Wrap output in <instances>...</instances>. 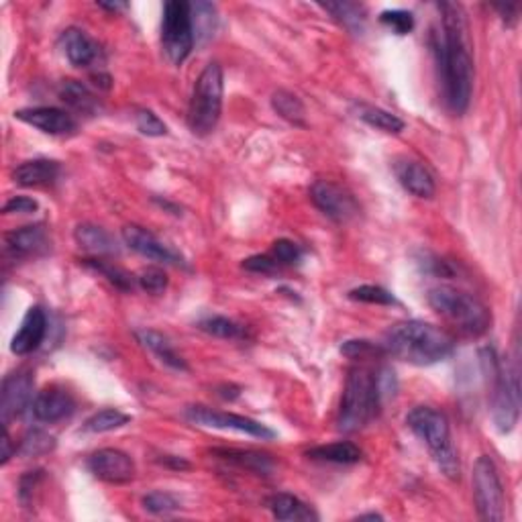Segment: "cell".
<instances>
[{
  "mask_svg": "<svg viewBox=\"0 0 522 522\" xmlns=\"http://www.w3.org/2000/svg\"><path fill=\"white\" fill-rule=\"evenodd\" d=\"M272 256L278 259V264L292 265V264H298V261L302 259V249L298 243L290 241V239H278V241L273 243Z\"/></svg>",
  "mask_w": 522,
  "mask_h": 522,
  "instance_id": "obj_41",
  "label": "cell"
},
{
  "mask_svg": "<svg viewBox=\"0 0 522 522\" xmlns=\"http://www.w3.org/2000/svg\"><path fill=\"white\" fill-rule=\"evenodd\" d=\"M427 300L432 311L467 336H482L492 325L487 306L470 292L457 290L453 286H437L429 290Z\"/></svg>",
  "mask_w": 522,
  "mask_h": 522,
  "instance_id": "obj_5",
  "label": "cell"
},
{
  "mask_svg": "<svg viewBox=\"0 0 522 522\" xmlns=\"http://www.w3.org/2000/svg\"><path fill=\"white\" fill-rule=\"evenodd\" d=\"M59 47L67 61L75 67H91L102 56L100 45L86 31L78 29V27H70V29L61 33Z\"/></svg>",
  "mask_w": 522,
  "mask_h": 522,
  "instance_id": "obj_18",
  "label": "cell"
},
{
  "mask_svg": "<svg viewBox=\"0 0 522 522\" xmlns=\"http://www.w3.org/2000/svg\"><path fill=\"white\" fill-rule=\"evenodd\" d=\"M50 249V237L41 225L20 226L6 235V251L15 259L37 257Z\"/></svg>",
  "mask_w": 522,
  "mask_h": 522,
  "instance_id": "obj_20",
  "label": "cell"
},
{
  "mask_svg": "<svg viewBox=\"0 0 522 522\" xmlns=\"http://www.w3.org/2000/svg\"><path fill=\"white\" fill-rule=\"evenodd\" d=\"M135 125L137 129H139L141 135H147V137L168 135L166 123H163L154 111H147V108H141V111L135 113Z\"/></svg>",
  "mask_w": 522,
  "mask_h": 522,
  "instance_id": "obj_39",
  "label": "cell"
},
{
  "mask_svg": "<svg viewBox=\"0 0 522 522\" xmlns=\"http://www.w3.org/2000/svg\"><path fill=\"white\" fill-rule=\"evenodd\" d=\"M19 121L27 123V125L44 130L47 135H67L75 130L78 123H75L70 113L61 111L56 107H36V108H20L15 113Z\"/></svg>",
  "mask_w": 522,
  "mask_h": 522,
  "instance_id": "obj_15",
  "label": "cell"
},
{
  "mask_svg": "<svg viewBox=\"0 0 522 522\" xmlns=\"http://www.w3.org/2000/svg\"><path fill=\"white\" fill-rule=\"evenodd\" d=\"M357 116H360L366 125L374 127L377 130H384V133L398 135L404 130V121L398 115L386 111V108L372 107V105H360L357 107Z\"/></svg>",
  "mask_w": 522,
  "mask_h": 522,
  "instance_id": "obj_28",
  "label": "cell"
},
{
  "mask_svg": "<svg viewBox=\"0 0 522 522\" xmlns=\"http://www.w3.org/2000/svg\"><path fill=\"white\" fill-rule=\"evenodd\" d=\"M215 455H218L225 462H231L239 467H245V470L256 471L259 476H267L273 470V462L270 455H264V453L257 451H241V449H215Z\"/></svg>",
  "mask_w": 522,
  "mask_h": 522,
  "instance_id": "obj_27",
  "label": "cell"
},
{
  "mask_svg": "<svg viewBox=\"0 0 522 522\" xmlns=\"http://www.w3.org/2000/svg\"><path fill=\"white\" fill-rule=\"evenodd\" d=\"M4 215H31L39 210V202L31 196H12L4 204Z\"/></svg>",
  "mask_w": 522,
  "mask_h": 522,
  "instance_id": "obj_44",
  "label": "cell"
},
{
  "mask_svg": "<svg viewBox=\"0 0 522 522\" xmlns=\"http://www.w3.org/2000/svg\"><path fill=\"white\" fill-rule=\"evenodd\" d=\"M56 449V437H51L50 432L45 431H29L23 437V441L19 445V453L23 457H39V455H47Z\"/></svg>",
  "mask_w": 522,
  "mask_h": 522,
  "instance_id": "obj_33",
  "label": "cell"
},
{
  "mask_svg": "<svg viewBox=\"0 0 522 522\" xmlns=\"http://www.w3.org/2000/svg\"><path fill=\"white\" fill-rule=\"evenodd\" d=\"M377 352H384V347H377L372 341H366V339H353L341 345V353L352 357V360H363V357L374 355Z\"/></svg>",
  "mask_w": 522,
  "mask_h": 522,
  "instance_id": "obj_42",
  "label": "cell"
},
{
  "mask_svg": "<svg viewBox=\"0 0 522 522\" xmlns=\"http://www.w3.org/2000/svg\"><path fill=\"white\" fill-rule=\"evenodd\" d=\"M349 298L355 300V302H363V304H377V306L396 304L394 294L388 292L386 288L372 286V284L353 288V290L349 292Z\"/></svg>",
  "mask_w": 522,
  "mask_h": 522,
  "instance_id": "obj_36",
  "label": "cell"
},
{
  "mask_svg": "<svg viewBox=\"0 0 522 522\" xmlns=\"http://www.w3.org/2000/svg\"><path fill=\"white\" fill-rule=\"evenodd\" d=\"M123 241L139 256L147 257L151 261H160V264L170 265H186V261L180 253L171 249L166 243H162L154 233L143 229L139 225H125L123 226Z\"/></svg>",
  "mask_w": 522,
  "mask_h": 522,
  "instance_id": "obj_14",
  "label": "cell"
},
{
  "mask_svg": "<svg viewBox=\"0 0 522 522\" xmlns=\"http://www.w3.org/2000/svg\"><path fill=\"white\" fill-rule=\"evenodd\" d=\"M394 176L400 182V186L410 192L416 198H432L437 192L435 178L431 171L423 166L421 162L408 160V157H400L394 162Z\"/></svg>",
  "mask_w": 522,
  "mask_h": 522,
  "instance_id": "obj_19",
  "label": "cell"
},
{
  "mask_svg": "<svg viewBox=\"0 0 522 522\" xmlns=\"http://www.w3.org/2000/svg\"><path fill=\"white\" fill-rule=\"evenodd\" d=\"M139 286L146 290L147 294H162L168 288V273L162 270V267H147L139 273Z\"/></svg>",
  "mask_w": 522,
  "mask_h": 522,
  "instance_id": "obj_40",
  "label": "cell"
},
{
  "mask_svg": "<svg viewBox=\"0 0 522 522\" xmlns=\"http://www.w3.org/2000/svg\"><path fill=\"white\" fill-rule=\"evenodd\" d=\"M441 25L435 33V53L441 70L445 100L453 113L463 115L473 92V56L470 27L462 4L441 3Z\"/></svg>",
  "mask_w": 522,
  "mask_h": 522,
  "instance_id": "obj_1",
  "label": "cell"
},
{
  "mask_svg": "<svg viewBox=\"0 0 522 522\" xmlns=\"http://www.w3.org/2000/svg\"><path fill=\"white\" fill-rule=\"evenodd\" d=\"M380 23L386 25L390 31L396 33V36H408V33L415 29V15L402 9L384 11L380 15Z\"/></svg>",
  "mask_w": 522,
  "mask_h": 522,
  "instance_id": "obj_38",
  "label": "cell"
},
{
  "mask_svg": "<svg viewBox=\"0 0 522 522\" xmlns=\"http://www.w3.org/2000/svg\"><path fill=\"white\" fill-rule=\"evenodd\" d=\"M47 335V314L41 306H31L25 312L19 331L11 341V352L15 355H29L39 349Z\"/></svg>",
  "mask_w": 522,
  "mask_h": 522,
  "instance_id": "obj_16",
  "label": "cell"
},
{
  "mask_svg": "<svg viewBox=\"0 0 522 522\" xmlns=\"http://www.w3.org/2000/svg\"><path fill=\"white\" fill-rule=\"evenodd\" d=\"M59 99L80 115L94 116L100 111V100L96 99L91 88L78 80H66L59 88Z\"/></svg>",
  "mask_w": 522,
  "mask_h": 522,
  "instance_id": "obj_25",
  "label": "cell"
},
{
  "mask_svg": "<svg viewBox=\"0 0 522 522\" xmlns=\"http://www.w3.org/2000/svg\"><path fill=\"white\" fill-rule=\"evenodd\" d=\"M33 386L36 382L29 372H15L4 377L3 392H0V416H3L4 427H9L12 418L23 415L36 400Z\"/></svg>",
  "mask_w": 522,
  "mask_h": 522,
  "instance_id": "obj_12",
  "label": "cell"
},
{
  "mask_svg": "<svg viewBox=\"0 0 522 522\" xmlns=\"http://www.w3.org/2000/svg\"><path fill=\"white\" fill-rule=\"evenodd\" d=\"M88 470L100 482L127 484L135 478V462L121 449H100L88 457Z\"/></svg>",
  "mask_w": 522,
  "mask_h": 522,
  "instance_id": "obj_13",
  "label": "cell"
},
{
  "mask_svg": "<svg viewBox=\"0 0 522 522\" xmlns=\"http://www.w3.org/2000/svg\"><path fill=\"white\" fill-rule=\"evenodd\" d=\"M482 369L492 396V418L500 432H510L520 415V368L518 353L506 361H500L492 347L479 352Z\"/></svg>",
  "mask_w": 522,
  "mask_h": 522,
  "instance_id": "obj_3",
  "label": "cell"
},
{
  "mask_svg": "<svg viewBox=\"0 0 522 522\" xmlns=\"http://www.w3.org/2000/svg\"><path fill=\"white\" fill-rule=\"evenodd\" d=\"M471 484L479 518L490 522L504 520V487L500 482L496 465L487 455L479 457L473 465Z\"/></svg>",
  "mask_w": 522,
  "mask_h": 522,
  "instance_id": "obj_9",
  "label": "cell"
},
{
  "mask_svg": "<svg viewBox=\"0 0 522 522\" xmlns=\"http://www.w3.org/2000/svg\"><path fill=\"white\" fill-rule=\"evenodd\" d=\"M184 416H186L192 424H198V427L237 431L241 432V435L261 439V441H272V439H276V432L267 429L265 424L241 415H233V412L212 410L209 407H188L186 412H184Z\"/></svg>",
  "mask_w": 522,
  "mask_h": 522,
  "instance_id": "obj_10",
  "label": "cell"
},
{
  "mask_svg": "<svg viewBox=\"0 0 522 522\" xmlns=\"http://www.w3.org/2000/svg\"><path fill=\"white\" fill-rule=\"evenodd\" d=\"M84 264L96 273H100L102 278H107L115 288H119V290L123 292L133 290V278H130L125 270H121V267L108 264V261L105 259H86Z\"/></svg>",
  "mask_w": 522,
  "mask_h": 522,
  "instance_id": "obj_35",
  "label": "cell"
},
{
  "mask_svg": "<svg viewBox=\"0 0 522 522\" xmlns=\"http://www.w3.org/2000/svg\"><path fill=\"white\" fill-rule=\"evenodd\" d=\"M44 478V471H27L23 478H20V486H19V498L23 506L31 504V496H33V487H37V482Z\"/></svg>",
  "mask_w": 522,
  "mask_h": 522,
  "instance_id": "obj_45",
  "label": "cell"
},
{
  "mask_svg": "<svg viewBox=\"0 0 522 522\" xmlns=\"http://www.w3.org/2000/svg\"><path fill=\"white\" fill-rule=\"evenodd\" d=\"M408 429L427 445L432 459L443 471L445 478L459 479L462 465H459L457 451L451 441V429L447 416L432 407H416L407 416Z\"/></svg>",
  "mask_w": 522,
  "mask_h": 522,
  "instance_id": "obj_6",
  "label": "cell"
},
{
  "mask_svg": "<svg viewBox=\"0 0 522 522\" xmlns=\"http://www.w3.org/2000/svg\"><path fill=\"white\" fill-rule=\"evenodd\" d=\"M0 463L6 465L9 463V459L12 457V443H11V437L9 432H6V427H4V437H3V453H0Z\"/></svg>",
  "mask_w": 522,
  "mask_h": 522,
  "instance_id": "obj_47",
  "label": "cell"
},
{
  "mask_svg": "<svg viewBox=\"0 0 522 522\" xmlns=\"http://www.w3.org/2000/svg\"><path fill=\"white\" fill-rule=\"evenodd\" d=\"M198 328L217 339H243L245 328L226 317H209L198 322Z\"/></svg>",
  "mask_w": 522,
  "mask_h": 522,
  "instance_id": "obj_34",
  "label": "cell"
},
{
  "mask_svg": "<svg viewBox=\"0 0 522 522\" xmlns=\"http://www.w3.org/2000/svg\"><path fill=\"white\" fill-rule=\"evenodd\" d=\"M59 163L53 160H31L23 162L20 166L12 171V180H15L19 186L25 188H37V186H47V184H53L59 176Z\"/></svg>",
  "mask_w": 522,
  "mask_h": 522,
  "instance_id": "obj_21",
  "label": "cell"
},
{
  "mask_svg": "<svg viewBox=\"0 0 522 522\" xmlns=\"http://www.w3.org/2000/svg\"><path fill=\"white\" fill-rule=\"evenodd\" d=\"M272 107L273 111H276L281 119H286L288 123H292V125H304V105H302V100L298 99L297 94L288 92V91H278L276 94L272 96Z\"/></svg>",
  "mask_w": 522,
  "mask_h": 522,
  "instance_id": "obj_30",
  "label": "cell"
},
{
  "mask_svg": "<svg viewBox=\"0 0 522 522\" xmlns=\"http://www.w3.org/2000/svg\"><path fill=\"white\" fill-rule=\"evenodd\" d=\"M223 67L217 61H210L198 75L194 91H192L188 107V127L192 133L206 137L217 129L223 113Z\"/></svg>",
  "mask_w": 522,
  "mask_h": 522,
  "instance_id": "obj_7",
  "label": "cell"
},
{
  "mask_svg": "<svg viewBox=\"0 0 522 522\" xmlns=\"http://www.w3.org/2000/svg\"><path fill=\"white\" fill-rule=\"evenodd\" d=\"M157 462H160L162 465H166V467H171V470H178V471L190 470V463L186 462V459L176 457V455H162V459H157Z\"/></svg>",
  "mask_w": 522,
  "mask_h": 522,
  "instance_id": "obj_46",
  "label": "cell"
},
{
  "mask_svg": "<svg viewBox=\"0 0 522 522\" xmlns=\"http://www.w3.org/2000/svg\"><path fill=\"white\" fill-rule=\"evenodd\" d=\"M311 198L322 215L335 223L352 221L360 212V204H357L352 192L331 180H320L314 184L311 188Z\"/></svg>",
  "mask_w": 522,
  "mask_h": 522,
  "instance_id": "obj_11",
  "label": "cell"
},
{
  "mask_svg": "<svg viewBox=\"0 0 522 522\" xmlns=\"http://www.w3.org/2000/svg\"><path fill=\"white\" fill-rule=\"evenodd\" d=\"M194 27H192L190 4L170 0L163 4L162 47L174 66H182L194 50Z\"/></svg>",
  "mask_w": 522,
  "mask_h": 522,
  "instance_id": "obj_8",
  "label": "cell"
},
{
  "mask_svg": "<svg viewBox=\"0 0 522 522\" xmlns=\"http://www.w3.org/2000/svg\"><path fill=\"white\" fill-rule=\"evenodd\" d=\"M496 9L500 11V15H502V19L508 20V23H514V20H517V15H518L517 6L506 4V6H496Z\"/></svg>",
  "mask_w": 522,
  "mask_h": 522,
  "instance_id": "obj_48",
  "label": "cell"
},
{
  "mask_svg": "<svg viewBox=\"0 0 522 522\" xmlns=\"http://www.w3.org/2000/svg\"><path fill=\"white\" fill-rule=\"evenodd\" d=\"M143 508L151 514H160V517L163 514L166 517V514L180 510V500L170 492H151L143 498Z\"/></svg>",
  "mask_w": 522,
  "mask_h": 522,
  "instance_id": "obj_37",
  "label": "cell"
},
{
  "mask_svg": "<svg viewBox=\"0 0 522 522\" xmlns=\"http://www.w3.org/2000/svg\"><path fill=\"white\" fill-rule=\"evenodd\" d=\"M322 9L333 12V17L339 20V23L349 29L355 36L363 33V27H366V9L357 3H328L322 4Z\"/></svg>",
  "mask_w": 522,
  "mask_h": 522,
  "instance_id": "obj_29",
  "label": "cell"
},
{
  "mask_svg": "<svg viewBox=\"0 0 522 522\" xmlns=\"http://www.w3.org/2000/svg\"><path fill=\"white\" fill-rule=\"evenodd\" d=\"M355 520H384V517L377 512H368V514H360Z\"/></svg>",
  "mask_w": 522,
  "mask_h": 522,
  "instance_id": "obj_50",
  "label": "cell"
},
{
  "mask_svg": "<svg viewBox=\"0 0 522 522\" xmlns=\"http://www.w3.org/2000/svg\"><path fill=\"white\" fill-rule=\"evenodd\" d=\"M75 408V402L70 392L61 388H45L36 396V400L31 404L33 416L37 418L39 423H59L64 418H70Z\"/></svg>",
  "mask_w": 522,
  "mask_h": 522,
  "instance_id": "obj_17",
  "label": "cell"
},
{
  "mask_svg": "<svg viewBox=\"0 0 522 522\" xmlns=\"http://www.w3.org/2000/svg\"><path fill=\"white\" fill-rule=\"evenodd\" d=\"M384 352L412 366H432L455 352V341L445 328L424 320H404L384 335Z\"/></svg>",
  "mask_w": 522,
  "mask_h": 522,
  "instance_id": "obj_2",
  "label": "cell"
},
{
  "mask_svg": "<svg viewBox=\"0 0 522 522\" xmlns=\"http://www.w3.org/2000/svg\"><path fill=\"white\" fill-rule=\"evenodd\" d=\"M267 506L273 514V518L281 522H311L319 520L317 510L311 504L302 502L300 498L292 496V494H273L267 500Z\"/></svg>",
  "mask_w": 522,
  "mask_h": 522,
  "instance_id": "obj_23",
  "label": "cell"
},
{
  "mask_svg": "<svg viewBox=\"0 0 522 522\" xmlns=\"http://www.w3.org/2000/svg\"><path fill=\"white\" fill-rule=\"evenodd\" d=\"M130 423V416L125 415V412L116 410V408H105L100 412H96L91 418H88L84 424V431L88 432H111L125 424Z\"/></svg>",
  "mask_w": 522,
  "mask_h": 522,
  "instance_id": "obj_32",
  "label": "cell"
},
{
  "mask_svg": "<svg viewBox=\"0 0 522 522\" xmlns=\"http://www.w3.org/2000/svg\"><path fill=\"white\" fill-rule=\"evenodd\" d=\"M382 402L377 374L368 366H355L347 374L336 424L343 432L361 431L377 416Z\"/></svg>",
  "mask_w": 522,
  "mask_h": 522,
  "instance_id": "obj_4",
  "label": "cell"
},
{
  "mask_svg": "<svg viewBox=\"0 0 522 522\" xmlns=\"http://www.w3.org/2000/svg\"><path fill=\"white\" fill-rule=\"evenodd\" d=\"M99 6H100V9H105V11L119 12V11L127 9V3H99Z\"/></svg>",
  "mask_w": 522,
  "mask_h": 522,
  "instance_id": "obj_49",
  "label": "cell"
},
{
  "mask_svg": "<svg viewBox=\"0 0 522 522\" xmlns=\"http://www.w3.org/2000/svg\"><path fill=\"white\" fill-rule=\"evenodd\" d=\"M192 27H194V39L210 37L217 27V9L210 3H194L190 4Z\"/></svg>",
  "mask_w": 522,
  "mask_h": 522,
  "instance_id": "obj_31",
  "label": "cell"
},
{
  "mask_svg": "<svg viewBox=\"0 0 522 522\" xmlns=\"http://www.w3.org/2000/svg\"><path fill=\"white\" fill-rule=\"evenodd\" d=\"M137 339L146 349H149L157 360H160L163 366L170 369H176V372H188V363L184 357L176 352L174 345H171L166 335L154 331V328H141L137 331Z\"/></svg>",
  "mask_w": 522,
  "mask_h": 522,
  "instance_id": "obj_22",
  "label": "cell"
},
{
  "mask_svg": "<svg viewBox=\"0 0 522 522\" xmlns=\"http://www.w3.org/2000/svg\"><path fill=\"white\" fill-rule=\"evenodd\" d=\"M306 455L312 457V459H319V462L353 465V463L361 462L363 451L357 447L355 443L336 441V443H328V445H320V447H314V449L308 451Z\"/></svg>",
  "mask_w": 522,
  "mask_h": 522,
  "instance_id": "obj_26",
  "label": "cell"
},
{
  "mask_svg": "<svg viewBox=\"0 0 522 522\" xmlns=\"http://www.w3.org/2000/svg\"><path fill=\"white\" fill-rule=\"evenodd\" d=\"M278 259L273 256H251L243 259L241 267L251 273H273L278 270Z\"/></svg>",
  "mask_w": 522,
  "mask_h": 522,
  "instance_id": "obj_43",
  "label": "cell"
},
{
  "mask_svg": "<svg viewBox=\"0 0 522 522\" xmlns=\"http://www.w3.org/2000/svg\"><path fill=\"white\" fill-rule=\"evenodd\" d=\"M74 239L75 243H78L84 251L91 253V256L107 257L116 253V243L113 235L99 225H92V223L78 225L74 231Z\"/></svg>",
  "mask_w": 522,
  "mask_h": 522,
  "instance_id": "obj_24",
  "label": "cell"
}]
</instances>
